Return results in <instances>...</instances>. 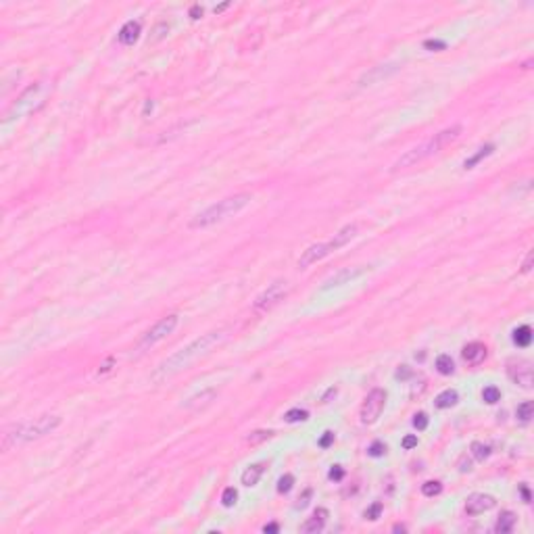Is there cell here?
<instances>
[{"label":"cell","mask_w":534,"mask_h":534,"mask_svg":"<svg viewBox=\"0 0 534 534\" xmlns=\"http://www.w3.org/2000/svg\"><path fill=\"white\" fill-rule=\"evenodd\" d=\"M384 405H386V392L382 388H374L365 397L363 405H361V409H359L361 424L369 426V424H374V421H378V417L382 415V411H384Z\"/></svg>","instance_id":"6"},{"label":"cell","mask_w":534,"mask_h":534,"mask_svg":"<svg viewBox=\"0 0 534 534\" xmlns=\"http://www.w3.org/2000/svg\"><path fill=\"white\" fill-rule=\"evenodd\" d=\"M140 36V23L138 21H127L121 29H119V42L125 46H132Z\"/></svg>","instance_id":"18"},{"label":"cell","mask_w":534,"mask_h":534,"mask_svg":"<svg viewBox=\"0 0 534 534\" xmlns=\"http://www.w3.org/2000/svg\"><path fill=\"white\" fill-rule=\"evenodd\" d=\"M59 426H61V417L50 415V413H44V415L29 419V421H19V424L11 426L2 434V451H8L11 447L21 445V442L38 440V438L50 434V432L57 430Z\"/></svg>","instance_id":"3"},{"label":"cell","mask_w":534,"mask_h":534,"mask_svg":"<svg viewBox=\"0 0 534 534\" xmlns=\"http://www.w3.org/2000/svg\"><path fill=\"white\" fill-rule=\"evenodd\" d=\"M424 48H428V50H445L447 42H442V40H426Z\"/></svg>","instance_id":"35"},{"label":"cell","mask_w":534,"mask_h":534,"mask_svg":"<svg viewBox=\"0 0 534 534\" xmlns=\"http://www.w3.org/2000/svg\"><path fill=\"white\" fill-rule=\"evenodd\" d=\"M236 499H238V492H236V488H226L224 490V495H221V505L224 507H232L236 503Z\"/></svg>","instance_id":"32"},{"label":"cell","mask_w":534,"mask_h":534,"mask_svg":"<svg viewBox=\"0 0 534 534\" xmlns=\"http://www.w3.org/2000/svg\"><path fill=\"white\" fill-rule=\"evenodd\" d=\"M336 392H338V390H336L334 386H332V388H330V390L326 392V395H324V399H321V401H324V403H328V399H330V397H336Z\"/></svg>","instance_id":"46"},{"label":"cell","mask_w":534,"mask_h":534,"mask_svg":"<svg viewBox=\"0 0 534 534\" xmlns=\"http://www.w3.org/2000/svg\"><path fill=\"white\" fill-rule=\"evenodd\" d=\"M178 321H179V317H178L176 313L165 315L163 319H159L153 328L146 330L144 334L140 336L138 345H136V351H138V353H144V351H148V349H153V347L157 345V342L165 340V338L171 334V332H174V330L178 328Z\"/></svg>","instance_id":"5"},{"label":"cell","mask_w":534,"mask_h":534,"mask_svg":"<svg viewBox=\"0 0 534 534\" xmlns=\"http://www.w3.org/2000/svg\"><path fill=\"white\" fill-rule=\"evenodd\" d=\"M224 340H226V332L224 330L207 332V334H203L200 338L192 340L190 345L176 351L174 355H169L165 361H161V363L157 365V369L153 371V376H150V380H153L155 384H161V382L169 380L171 376H176L178 371L186 369L190 363H194L196 359L207 355L211 349H215L217 345H221Z\"/></svg>","instance_id":"1"},{"label":"cell","mask_w":534,"mask_h":534,"mask_svg":"<svg viewBox=\"0 0 534 534\" xmlns=\"http://www.w3.org/2000/svg\"><path fill=\"white\" fill-rule=\"evenodd\" d=\"M516 522H518V516H516V513H513V511H503L501 516H499V520H497V524H495V532H499V534H507V532L513 530Z\"/></svg>","instance_id":"19"},{"label":"cell","mask_w":534,"mask_h":534,"mask_svg":"<svg viewBox=\"0 0 534 534\" xmlns=\"http://www.w3.org/2000/svg\"><path fill=\"white\" fill-rule=\"evenodd\" d=\"M230 6V2H224V4H219V6H215V13H221V11H226V8Z\"/></svg>","instance_id":"48"},{"label":"cell","mask_w":534,"mask_h":534,"mask_svg":"<svg viewBox=\"0 0 534 534\" xmlns=\"http://www.w3.org/2000/svg\"><path fill=\"white\" fill-rule=\"evenodd\" d=\"M311 495H313V490H311V488H307V490H305V495L298 499V503H297V509H303V507H307V503H309Z\"/></svg>","instance_id":"40"},{"label":"cell","mask_w":534,"mask_h":534,"mask_svg":"<svg viewBox=\"0 0 534 534\" xmlns=\"http://www.w3.org/2000/svg\"><path fill=\"white\" fill-rule=\"evenodd\" d=\"M520 492H522V497H524V503H530V501H532V497H530V490H528V486H526V484H522V486H520Z\"/></svg>","instance_id":"45"},{"label":"cell","mask_w":534,"mask_h":534,"mask_svg":"<svg viewBox=\"0 0 534 534\" xmlns=\"http://www.w3.org/2000/svg\"><path fill=\"white\" fill-rule=\"evenodd\" d=\"M326 520H328V509L324 507H319L313 511V516H311L303 526H300V532H307V534H313V532H321L326 526Z\"/></svg>","instance_id":"16"},{"label":"cell","mask_w":534,"mask_h":534,"mask_svg":"<svg viewBox=\"0 0 534 534\" xmlns=\"http://www.w3.org/2000/svg\"><path fill=\"white\" fill-rule=\"evenodd\" d=\"M330 253H334L330 246V242H319V244H311L307 250H303V255L298 257V269H307L309 265L317 263L324 257H328Z\"/></svg>","instance_id":"11"},{"label":"cell","mask_w":534,"mask_h":534,"mask_svg":"<svg viewBox=\"0 0 534 534\" xmlns=\"http://www.w3.org/2000/svg\"><path fill=\"white\" fill-rule=\"evenodd\" d=\"M365 267H345V269H340V271H336L334 276H330L324 284H321V290H332V288H338V286H342V284H351L353 280H357L359 276H363L365 274Z\"/></svg>","instance_id":"9"},{"label":"cell","mask_w":534,"mask_h":534,"mask_svg":"<svg viewBox=\"0 0 534 534\" xmlns=\"http://www.w3.org/2000/svg\"><path fill=\"white\" fill-rule=\"evenodd\" d=\"M380 513H382V503H374V505H371V507L365 511V518L374 522V520L380 518Z\"/></svg>","instance_id":"34"},{"label":"cell","mask_w":534,"mask_h":534,"mask_svg":"<svg viewBox=\"0 0 534 534\" xmlns=\"http://www.w3.org/2000/svg\"><path fill=\"white\" fill-rule=\"evenodd\" d=\"M265 463H253V466H248L244 472H242V484L244 486H255L257 482L261 480V476H263V472H265Z\"/></svg>","instance_id":"17"},{"label":"cell","mask_w":534,"mask_h":534,"mask_svg":"<svg viewBox=\"0 0 534 534\" xmlns=\"http://www.w3.org/2000/svg\"><path fill=\"white\" fill-rule=\"evenodd\" d=\"M436 369H438V374H442V376H451L453 371H455V363H453L451 355H438Z\"/></svg>","instance_id":"23"},{"label":"cell","mask_w":534,"mask_h":534,"mask_svg":"<svg viewBox=\"0 0 534 534\" xmlns=\"http://www.w3.org/2000/svg\"><path fill=\"white\" fill-rule=\"evenodd\" d=\"M250 200H253V196H250L248 192H240V194H234V196L221 198V200H217L215 205H211L205 211H200L198 215H194L192 219H190L188 228L190 230L211 228V226H215V224H219V221H224L228 217L238 215L240 211H242L250 203Z\"/></svg>","instance_id":"4"},{"label":"cell","mask_w":534,"mask_h":534,"mask_svg":"<svg viewBox=\"0 0 534 534\" xmlns=\"http://www.w3.org/2000/svg\"><path fill=\"white\" fill-rule=\"evenodd\" d=\"M532 411H534V405H532V401H524L518 405L516 409V417L522 421V424H528V421L532 419Z\"/></svg>","instance_id":"24"},{"label":"cell","mask_w":534,"mask_h":534,"mask_svg":"<svg viewBox=\"0 0 534 534\" xmlns=\"http://www.w3.org/2000/svg\"><path fill=\"white\" fill-rule=\"evenodd\" d=\"M413 426H415L417 430H426L428 428V415L426 413H415V415H413Z\"/></svg>","instance_id":"33"},{"label":"cell","mask_w":534,"mask_h":534,"mask_svg":"<svg viewBox=\"0 0 534 534\" xmlns=\"http://www.w3.org/2000/svg\"><path fill=\"white\" fill-rule=\"evenodd\" d=\"M472 453L476 457V461H484L490 455V449L488 445H482V442H472Z\"/></svg>","instance_id":"29"},{"label":"cell","mask_w":534,"mask_h":534,"mask_svg":"<svg viewBox=\"0 0 534 534\" xmlns=\"http://www.w3.org/2000/svg\"><path fill=\"white\" fill-rule=\"evenodd\" d=\"M401 445H403V449H405V451H411L413 447H417V436L415 434H407L405 438H403Z\"/></svg>","instance_id":"37"},{"label":"cell","mask_w":534,"mask_h":534,"mask_svg":"<svg viewBox=\"0 0 534 534\" xmlns=\"http://www.w3.org/2000/svg\"><path fill=\"white\" fill-rule=\"evenodd\" d=\"M217 399V390L215 388H207V390H203V392H198V395H194V397H190L184 405H182V409H188V411H198V409H205L207 405H211V403H213Z\"/></svg>","instance_id":"13"},{"label":"cell","mask_w":534,"mask_h":534,"mask_svg":"<svg viewBox=\"0 0 534 534\" xmlns=\"http://www.w3.org/2000/svg\"><path fill=\"white\" fill-rule=\"evenodd\" d=\"M405 530H407V528H405V526H403V524H397V526H395V528H392V532H405Z\"/></svg>","instance_id":"49"},{"label":"cell","mask_w":534,"mask_h":534,"mask_svg":"<svg viewBox=\"0 0 534 534\" xmlns=\"http://www.w3.org/2000/svg\"><path fill=\"white\" fill-rule=\"evenodd\" d=\"M411 374H413V371H411L409 365H401V367L397 369L395 378H397V380H407V378H411Z\"/></svg>","instance_id":"39"},{"label":"cell","mask_w":534,"mask_h":534,"mask_svg":"<svg viewBox=\"0 0 534 534\" xmlns=\"http://www.w3.org/2000/svg\"><path fill=\"white\" fill-rule=\"evenodd\" d=\"M288 295V286H286V282L284 280H276V282H271V284L261 292V295L255 298V303H253V309L257 311V313H263V311H269L271 307H276L282 298H284Z\"/></svg>","instance_id":"7"},{"label":"cell","mask_w":534,"mask_h":534,"mask_svg":"<svg viewBox=\"0 0 534 534\" xmlns=\"http://www.w3.org/2000/svg\"><path fill=\"white\" fill-rule=\"evenodd\" d=\"M461 136V125H451L447 129H442V132L434 134L432 138H428L426 142H421L417 146H413L411 150H407L405 155H401L395 163H392L390 171L395 174V171H401V169H407V167H413V165H417L421 163V161H426L430 157H434L436 153H440L442 148H447L449 144H453L455 140Z\"/></svg>","instance_id":"2"},{"label":"cell","mask_w":534,"mask_h":534,"mask_svg":"<svg viewBox=\"0 0 534 534\" xmlns=\"http://www.w3.org/2000/svg\"><path fill=\"white\" fill-rule=\"evenodd\" d=\"M482 401L488 403V405H495V403L501 401V390L497 386H486L482 390Z\"/></svg>","instance_id":"28"},{"label":"cell","mask_w":534,"mask_h":534,"mask_svg":"<svg viewBox=\"0 0 534 534\" xmlns=\"http://www.w3.org/2000/svg\"><path fill=\"white\" fill-rule=\"evenodd\" d=\"M457 401H459V395L453 388H447V390H442L440 395L434 399V405L438 409H449L453 405H457Z\"/></svg>","instance_id":"21"},{"label":"cell","mask_w":534,"mask_h":534,"mask_svg":"<svg viewBox=\"0 0 534 534\" xmlns=\"http://www.w3.org/2000/svg\"><path fill=\"white\" fill-rule=\"evenodd\" d=\"M292 484H295V476H292V474H286V476H282L278 480V492L280 495H284V492H288L292 488Z\"/></svg>","instance_id":"31"},{"label":"cell","mask_w":534,"mask_h":534,"mask_svg":"<svg viewBox=\"0 0 534 534\" xmlns=\"http://www.w3.org/2000/svg\"><path fill=\"white\" fill-rule=\"evenodd\" d=\"M459 472H472V459H468V455L459 459Z\"/></svg>","instance_id":"41"},{"label":"cell","mask_w":534,"mask_h":534,"mask_svg":"<svg viewBox=\"0 0 534 534\" xmlns=\"http://www.w3.org/2000/svg\"><path fill=\"white\" fill-rule=\"evenodd\" d=\"M309 419V411L305 409H288L284 413V421H288V424H297V421H307Z\"/></svg>","instance_id":"25"},{"label":"cell","mask_w":534,"mask_h":534,"mask_svg":"<svg viewBox=\"0 0 534 534\" xmlns=\"http://www.w3.org/2000/svg\"><path fill=\"white\" fill-rule=\"evenodd\" d=\"M332 442H334V432H330V430H328V432H324V436L319 438L317 445H319L321 449H328V447L332 445Z\"/></svg>","instance_id":"36"},{"label":"cell","mask_w":534,"mask_h":534,"mask_svg":"<svg viewBox=\"0 0 534 534\" xmlns=\"http://www.w3.org/2000/svg\"><path fill=\"white\" fill-rule=\"evenodd\" d=\"M328 478L330 480H334V482H340L342 478H345V470H342L340 466H334L330 470V474H328Z\"/></svg>","instance_id":"38"},{"label":"cell","mask_w":534,"mask_h":534,"mask_svg":"<svg viewBox=\"0 0 534 534\" xmlns=\"http://www.w3.org/2000/svg\"><path fill=\"white\" fill-rule=\"evenodd\" d=\"M357 224H349V226H345L342 230H338L336 234H334V238H330L328 242H330V246H332V250H338V248H342L345 244H349L353 238L357 236Z\"/></svg>","instance_id":"15"},{"label":"cell","mask_w":534,"mask_h":534,"mask_svg":"<svg viewBox=\"0 0 534 534\" xmlns=\"http://www.w3.org/2000/svg\"><path fill=\"white\" fill-rule=\"evenodd\" d=\"M440 492H442V484L438 480H428L421 484V495L424 497H436Z\"/></svg>","instance_id":"26"},{"label":"cell","mask_w":534,"mask_h":534,"mask_svg":"<svg viewBox=\"0 0 534 534\" xmlns=\"http://www.w3.org/2000/svg\"><path fill=\"white\" fill-rule=\"evenodd\" d=\"M513 342H516L518 347H522V349L530 347V342H532V328L530 326L516 328V330H513Z\"/></svg>","instance_id":"22"},{"label":"cell","mask_w":534,"mask_h":534,"mask_svg":"<svg viewBox=\"0 0 534 534\" xmlns=\"http://www.w3.org/2000/svg\"><path fill=\"white\" fill-rule=\"evenodd\" d=\"M497 505V499L492 495H484V492H474V495L468 497L466 501V513L468 516H480L488 509H492Z\"/></svg>","instance_id":"10"},{"label":"cell","mask_w":534,"mask_h":534,"mask_svg":"<svg viewBox=\"0 0 534 534\" xmlns=\"http://www.w3.org/2000/svg\"><path fill=\"white\" fill-rule=\"evenodd\" d=\"M401 69L399 63H388V65H378L374 69H369L367 73L361 75L359 79V86H371V84H376V82H382V79H386L390 77L392 73H397Z\"/></svg>","instance_id":"12"},{"label":"cell","mask_w":534,"mask_h":534,"mask_svg":"<svg viewBox=\"0 0 534 534\" xmlns=\"http://www.w3.org/2000/svg\"><path fill=\"white\" fill-rule=\"evenodd\" d=\"M507 376L511 382H516L522 388H532V365L528 361H509L507 365Z\"/></svg>","instance_id":"8"},{"label":"cell","mask_w":534,"mask_h":534,"mask_svg":"<svg viewBox=\"0 0 534 534\" xmlns=\"http://www.w3.org/2000/svg\"><path fill=\"white\" fill-rule=\"evenodd\" d=\"M271 436H274V432L271 430H255V432H250V434L246 436V442L253 447V445H259V442L271 438Z\"/></svg>","instance_id":"27"},{"label":"cell","mask_w":534,"mask_h":534,"mask_svg":"<svg viewBox=\"0 0 534 534\" xmlns=\"http://www.w3.org/2000/svg\"><path fill=\"white\" fill-rule=\"evenodd\" d=\"M492 153H495V144H484V146H480L476 155H472L470 159H466V161H463V169H472V167H476V165L480 163L482 159L490 157Z\"/></svg>","instance_id":"20"},{"label":"cell","mask_w":534,"mask_h":534,"mask_svg":"<svg viewBox=\"0 0 534 534\" xmlns=\"http://www.w3.org/2000/svg\"><path fill=\"white\" fill-rule=\"evenodd\" d=\"M532 259H534V253L530 250L528 257H526V261H524V265H522V274H528V271L532 269Z\"/></svg>","instance_id":"42"},{"label":"cell","mask_w":534,"mask_h":534,"mask_svg":"<svg viewBox=\"0 0 534 534\" xmlns=\"http://www.w3.org/2000/svg\"><path fill=\"white\" fill-rule=\"evenodd\" d=\"M280 526L278 524H267V526H263V532H278Z\"/></svg>","instance_id":"47"},{"label":"cell","mask_w":534,"mask_h":534,"mask_svg":"<svg viewBox=\"0 0 534 534\" xmlns=\"http://www.w3.org/2000/svg\"><path fill=\"white\" fill-rule=\"evenodd\" d=\"M461 357H463V361H466V363H470V365H478L480 361L486 357V347L482 345V342H470V345L463 347Z\"/></svg>","instance_id":"14"},{"label":"cell","mask_w":534,"mask_h":534,"mask_svg":"<svg viewBox=\"0 0 534 534\" xmlns=\"http://www.w3.org/2000/svg\"><path fill=\"white\" fill-rule=\"evenodd\" d=\"M200 17H203V6L194 4L192 8H190V19H200Z\"/></svg>","instance_id":"44"},{"label":"cell","mask_w":534,"mask_h":534,"mask_svg":"<svg viewBox=\"0 0 534 534\" xmlns=\"http://www.w3.org/2000/svg\"><path fill=\"white\" fill-rule=\"evenodd\" d=\"M367 455L369 457H384L386 455V445L382 440H374L367 449Z\"/></svg>","instance_id":"30"},{"label":"cell","mask_w":534,"mask_h":534,"mask_svg":"<svg viewBox=\"0 0 534 534\" xmlns=\"http://www.w3.org/2000/svg\"><path fill=\"white\" fill-rule=\"evenodd\" d=\"M113 363H115V359H113V357H109V359L105 361V363L98 367V376H100V374H107V371L111 369V365H113Z\"/></svg>","instance_id":"43"}]
</instances>
